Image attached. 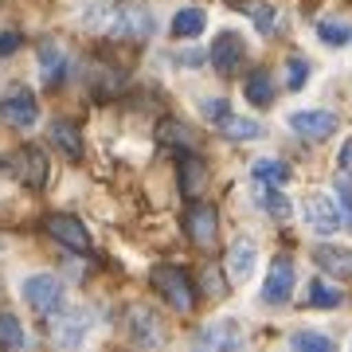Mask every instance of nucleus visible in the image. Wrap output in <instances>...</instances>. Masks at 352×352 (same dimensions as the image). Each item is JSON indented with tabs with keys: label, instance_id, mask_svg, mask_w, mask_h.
<instances>
[{
	"label": "nucleus",
	"instance_id": "nucleus-1",
	"mask_svg": "<svg viewBox=\"0 0 352 352\" xmlns=\"http://www.w3.org/2000/svg\"><path fill=\"white\" fill-rule=\"evenodd\" d=\"M87 24H98L110 39H129V43H141L153 36V12L141 0H122L118 8L98 4V12L87 16Z\"/></svg>",
	"mask_w": 352,
	"mask_h": 352
},
{
	"label": "nucleus",
	"instance_id": "nucleus-2",
	"mask_svg": "<svg viewBox=\"0 0 352 352\" xmlns=\"http://www.w3.org/2000/svg\"><path fill=\"white\" fill-rule=\"evenodd\" d=\"M153 286H157V294H161L164 302L173 305L176 314H192L196 309V286H192V278L180 270V266H153Z\"/></svg>",
	"mask_w": 352,
	"mask_h": 352
},
{
	"label": "nucleus",
	"instance_id": "nucleus-3",
	"mask_svg": "<svg viewBox=\"0 0 352 352\" xmlns=\"http://www.w3.org/2000/svg\"><path fill=\"white\" fill-rule=\"evenodd\" d=\"M24 302L36 309V314H55V309H63V282L55 274H32L24 282Z\"/></svg>",
	"mask_w": 352,
	"mask_h": 352
},
{
	"label": "nucleus",
	"instance_id": "nucleus-4",
	"mask_svg": "<svg viewBox=\"0 0 352 352\" xmlns=\"http://www.w3.org/2000/svg\"><path fill=\"white\" fill-rule=\"evenodd\" d=\"M94 329V321H90V309H55V317H51V340L55 344H67V349H78L82 340H87V333Z\"/></svg>",
	"mask_w": 352,
	"mask_h": 352
},
{
	"label": "nucleus",
	"instance_id": "nucleus-5",
	"mask_svg": "<svg viewBox=\"0 0 352 352\" xmlns=\"http://www.w3.org/2000/svg\"><path fill=\"white\" fill-rule=\"evenodd\" d=\"M305 223H309V231H317V235H337L340 227H344V215H340L333 196L314 192V196H305Z\"/></svg>",
	"mask_w": 352,
	"mask_h": 352
},
{
	"label": "nucleus",
	"instance_id": "nucleus-6",
	"mask_svg": "<svg viewBox=\"0 0 352 352\" xmlns=\"http://www.w3.org/2000/svg\"><path fill=\"white\" fill-rule=\"evenodd\" d=\"M208 59L219 75H239L243 71V59H247V43H243L239 32H219L208 51Z\"/></svg>",
	"mask_w": 352,
	"mask_h": 352
},
{
	"label": "nucleus",
	"instance_id": "nucleus-7",
	"mask_svg": "<svg viewBox=\"0 0 352 352\" xmlns=\"http://www.w3.org/2000/svg\"><path fill=\"white\" fill-rule=\"evenodd\" d=\"M337 113L333 110H298L289 113V129L298 133V138L305 141H329L333 133H337Z\"/></svg>",
	"mask_w": 352,
	"mask_h": 352
},
{
	"label": "nucleus",
	"instance_id": "nucleus-8",
	"mask_svg": "<svg viewBox=\"0 0 352 352\" xmlns=\"http://www.w3.org/2000/svg\"><path fill=\"white\" fill-rule=\"evenodd\" d=\"M8 168L16 173V180H20L24 188H43V184H47V157H43V149H36V145H20Z\"/></svg>",
	"mask_w": 352,
	"mask_h": 352
},
{
	"label": "nucleus",
	"instance_id": "nucleus-9",
	"mask_svg": "<svg viewBox=\"0 0 352 352\" xmlns=\"http://www.w3.org/2000/svg\"><path fill=\"white\" fill-rule=\"evenodd\" d=\"M294 263H289L286 254H278L274 263H270V274H266V286H263V302L266 305H286L294 298Z\"/></svg>",
	"mask_w": 352,
	"mask_h": 352
},
{
	"label": "nucleus",
	"instance_id": "nucleus-10",
	"mask_svg": "<svg viewBox=\"0 0 352 352\" xmlns=\"http://www.w3.org/2000/svg\"><path fill=\"white\" fill-rule=\"evenodd\" d=\"M0 122H8L16 129H32L39 122V106L32 98V90H12L0 98Z\"/></svg>",
	"mask_w": 352,
	"mask_h": 352
},
{
	"label": "nucleus",
	"instance_id": "nucleus-11",
	"mask_svg": "<svg viewBox=\"0 0 352 352\" xmlns=\"http://www.w3.org/2000/svg\"><path fill=\"white\" fill-rule=\"evenodd\" d=\"M184 227H188V235L196 247H212L215 235H219V212H215L212 204L192 200L188 215H184Z\"/></svg>",
	"mask_w": 352,
	"mask_h": 352
},
{
	"label": "nucleus",
	"instance_id": "nucleus-12",
	"mask_svg": "<svg viewBox=\"0 0 352 352\" xmlns=\"http://www.w3.org/2000/svg\"><path fill=\"white\" fill-rule=\"evenodd\" d=\"M47 235L55 243H63L67 251H75V254L90 251V231L78 223L75 215H47Z\"/></svg>",
	"mask_w": 352,
	"mask_h": 352
},
{
	"label": "nucleus",
	"instance_id": "nucleus-13",
	"mask_svg": "<svg viewBox=\"0 0 352 352\" xmlns=\"http://www.w3.org/2000/svg\"><path fill=\"white\" fill-rule=\"evenodd\" d=\"M126 329H129V337L138 340V344H145V349H153V344L164 340V329L157 325V314H153L149 305H129L126 309Z\"/></svg>",
	"mask_w": 352,
	"mask_h": 352
},
{
	"label": "nucleus",
	"instance_id": "nucleus-14",
	"mask_svg": "<svg viewBox=\"0 0 352 352\" xmlns=\"http://www.w3.org/2000/svg\"><path fill=\"white\" fill-rule=\"evenodd\" d=\"M196 344L200 349H239L243 344V329L239 321H212V325H204L200 333H196Z\"/></svg>",
	"mask_w": 352,
	"mask_h": 352
},
{
	"label": "nucleus",
	"instance_id": "nucleus-15",
	"mask_svg": "<svg viewBox=\"0 0 352 352\" xmlns=\"http://www.w3.org/2000/svg\"><path fill=\"white\" fill-rule=\"evenodd\" d=\"M314 263L337 282H352V247H317Z\"/></svg>",
	"mask_w": 352,
	"mask_h": 352
},
{
	"label": "nucleus",
	"instance_id": "nucleus-16",
	"mask_svg": "<svg viewBox=\"0 0 352 352\" xmlns=\"http://www.w3.org/2000/svg\"><path fill=\"white\" fill-rule=\"evenodd\" d=\"M254 258H258V251H254L251 239L231 243V251H227V274H231V282H247L254 274Z\"/></svg>",
	"mask_w": 352,
	"mask_h": 352
},
{
	"label": "nucleus",
	"instance_id": "nucleus-17",
	"mask_svg": "<svg viewBox=\"0 0 352 352\" xmlns=\"http://www.w3.org/2000/svg\"><path fill=\"white\" fill-rule=\"evenodd\" d=\"M36 55H39V71H43V82L47 87H59L67 78V55H63V47L59 43H39L36 47Z\"/></svg>",
	"mask_w": 352,
	"mask_h": 352
},
{
	"label": "nucleus",
	"instance_id": "nucleus-18",
	"mask_svg": "<svg viewBox=\"0 0 352 352\" xmlns=\"http://www.w3.org/2000/svg\"><path fill=\"white\" fill-rule=\"evenodd\" d=\"M51 145L63 153L67 161H78V157H82V138H78V129L71 126V122H63V118L51 122Z\"/></svg>",
	"mask_w": 352,
	"mask_h": 352
},
{
	"label": "nucleus",
	"instance_id": "nucleus-19",
	"mask_svg": "<svg viewBox=\"0 0 352 352\" xmlns=\"http://www.w3.org/2000/svg\"><path fill=\"white\" fill-rule=\"evenodd\" d=\"M208 28V16H204V8H196V4H188V8H180V12L173 16V36L176 39H196Z\"/></svg>",
	"mask_w": 352,
	"mask_h": 352
},
{
	"label": "nucleus",
	"instance_id": "nucleus-20",
	"mask_svg": "<svg viewBox=\"0 0 352 352\" xmlns=\"http://www.w3.org/2000/svg\"><path fill=\"white\" fill-rule=\"evenodd\" d=\"M219 126V133H223L227 141H258L263 138V126L254 122V118H235V113H227L223 122H215Z\"/></svg>",
	"mask_w": 352,
	"mask_h": 352
},
{
	"label": "nucleus",
	"instance_id": "nucleus-21",
	"mask_svg": "<svg viewBox=\"0 0 352 352\" xmlns=\"http://www.w3.org/2000/svg\"><path fill=\"white\" fill-rule=\"evenodd\" d=\"M243 94L254 106H270L274 102V78H270V71H251L247 82H243Z\"/></svg>",
	"mask_w": 352,
	"mask_h": 352
},
{
	"label": "nucleus",
	"instance_id": "nucleus-22",
	"mask_svg": "<svg viewBox=\"0 0 352 352\" xmlns=\"http://www.w3.org/2000/svg\"><path fill=\"white\" fill-rule=\"evenodd\" d=\"M204 184H208V168H204L200 157H188V161L180 164V188H184V196H204Z\"/></svg>",
	"mask_w": 352,
	"mask_h": 352
},
{
	"label": "nucleus",
	"instance_id": "nucleus-23",
	"mask_svg": "<svg viewBox=\"0 0 352 352\" xmlns=\"http://www.w3.org/2000/svg\"><path fill=\"white\" fill-rule=\"evenodd\" d=\"M157 133H161L164 145H176V149H196V138H192V129L184 126V122H173V118H168V122H161Z\"/></svg>",
	"mask_w": 352,
	"mask_h": 352
},
{
	"label": "nucleus",
	"instance_id": "nucleus-24",
	"mask_svg": "<svg viewBox=\"0 0 352 352\" xmlns=\"http://www.w3.org/2000/svg\"><path fill=\"white\" fill-rule=\"evenodd\" d=\"M258 204H263V208H266L270 215H274V219H289V215H294L289 200L282 196V184H266L263 196H258Z\"/></svg>",
	"mask_w": 352,
	"mask_h": 352
},
{
	"label": "nucleus",
	"instance_id": "nucleus-25",
	"mask_svg": "<svg viewBox=\"0 0 352 352\" xmlns=\"http://www.w3.org/2000/svg\"><path fill=\"white\" fill-rule=\"evenodd\" d=\"M344 302V294H340L337 286H329V282H309V305H317V309H337V305Z\"/></svg>",
	"mask_w": 352,
	"mask_h": 352
},
{
	"label": "nucleus",
	"instance_id": "nucleus-26",
	"mask_svg": "<svg viewBox=\"0 0 352 352\" xmlns=\"http://www.w3.org/2000/svg\"><path fill=\"white\" fill-rule=\"evenodd\" d=\"M254 180H263V184H286L289 180V168L282 161H274V157H263V161H254Z\"/></svg>",
	"mask_w": 352,
	"mask_h": 352
},
{
	"label": "nucleus",
	"instance_id": "nucleus-27",
	"mask_svg": "<svg viewBox=\"0 0 352 352\" xmlns=\"http://www.w3.org/2000/svg\"><path fill=\"white\" fill-rule=\"evenodd\" d=\"M317 36H321V43H329V47H344L352 39L349 24H340V20H321L317 24Z\"/></svg>",
	"mask_w": 352,
	"mask_h": 352
},
{
	"label": "nucleus",
	"instance_id": "nucleus-28",
	"mask_svg": "<svg viewBox=\"0 0 352 352\" xmlns=\"http://www.w3.org/2000/svg\"><path fill=\"white\" fill-rule=\"evenodd\" d=\"M289 349L298 352H333V340L325 333H294L289 337Z\"/></svg>",
	"mask_w": 352,
	"mask_h": 352
},
{
	"label": "nucleus",
	"instance_id": "nucleus-29",
	"mask_svg": "<svg viewBox=\"0 0 352 352\" xmlns=\"http://www.w3.org/2000/svg\"><path fill=\"white\" fill-rule=\"evenodd\" d=\"M0 344L4 349H24V325L12 314H0Z\"/></svg>",
	"mask_w": 352,
	"mask_h": 352
},
{
	"label": "nucleus",
	"instance_id": "nucleus-30",
	"mask_svg": "<svg viewBox=\"0 0 352 352\" xmlns=\"http://www.w3.org/2000/svg\"><path fill=\"white\" fill-rule=\"evenodd\" d=\"M337 208H340V215H344V223H349V231H352V176H344V173L337 176Z\"/></svg>",
	"mask_w": 352,
	"mask_h": 352
},
{
	"label": "nucleus",
	"instance_id": "nucleus-31",
	"mask_svg": "<svg viewBox=\"0 0 352 352\" xmlns=\"http://www.w3.org/2000/svg\"><path fill=\"white\" fill-rule=\"evenodd\" d=\"M247 12L254 16V28L263 32V36H270L278 24V12H274V4H254V8H247Z\"/></svg>",
	"mask_w": 352,
	"mask_h": 352
},
{
	"label": "nucleus",
	"instance_id": "nucleus-32",
	"mask_svg": "<svg viewBox=\"0 0 352 352\" xmlns=\"http://www.w3.org/2000/svg\"><path fill=\"white\" fill-rule=\"evenodd\" d=\"M286 71H289V75H286V87H289V90H302L305 78H309V63H305L302 55H294V59L286 63Z\"/></svg>",
	"mask_w": 352,
	"mask_h": 352
},
{
	"label": "nucleus",
	"instance_id": "nucleus-33",
	"mask_svg": "<svg viewBox=\"0 0 352 352\" xmlns=\"http://www.w3.org/2000/svg\"><path fill=\"white\" fill-rule=\"evenodd\" d=\"M200 113L208 118V122H223L227 113H231V106H227V98H204L200 102Z\"/></svg>",
	"mask_w": 352,
	"mask_h": 352
},
{
	"label": "nucleus",
	"instance_id": "nucleus-34",
	"mask_svg": "<svg viewBox=\"0 0 352 352\" xmlns=\"http://www.w3.org/2000/svg\"><path fill=\"white\" fill-rule=\"evenodd\" d=\"M204 294H212V298H223V278L215 274V270H204Z\"/></svg>",
	"mask_w": 352,
	"mask_h": 352
},
{
	"label": "nucleus",
	"instance_id": "nucleus-35",
	"mask_svg": "<svg viewBox=\"0 0 352 352\" xmlns=\"http://www.w3.org/2000/svg\"><path fill=\"white\" fill-rule=\"evenodd\" d=\"M20 32H0V55H12V51H20Z\"/></svg>",
	"mask_w": 352,
	"mask_h": 352
}]
</instances>
